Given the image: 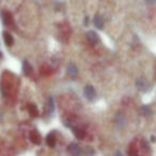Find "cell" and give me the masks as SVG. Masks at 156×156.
<instances>
[{
    "label": "cell",
    "mask_w": 156,
    "mask_h": 156,
    "mask_svg": "<svg viewBox=\"0 0 156 156\" xmlns=\"http://www.w3.org/2000/svg\"><path fill=\"white\" fill-rule=\"evenodd\" d=\"M83 93H85V96L87 100L92 101L94 98H95V90L92 86H86L85 89H83Z\"/></svg>",
    "instance_id": "obj_1"
},
{
    "label": "cell",
    "mask_w": 156,
    "mask_h": 156,
    "mask_svg": "<svg viewBox=\"0 0 156 156\" xmlns=\"http://www.w3.org/2000/svg\"><path fill=\"white\" fill-rule=\"evenodd\" d=\"M69 152L73 156H80L81 155V149L80 147L76 143H71L69 145Z\"/></svg>",
    "instance_id": "obj_2"
},
{
    "label": "cell",
    "mask_w": 156,
    "mask_h": 156,
    "mask_svg": "<svg viewBox=\"0 0 156 156\" xmlns=\"http://www.w3.org/2000/svg\"><path fill=\"white\" fill-rule=\"evenodd\" d=\"M2 20L5 26H12V25H13V16L8 11L2 12Z\"/></svg>",
    "instance_id": "obj_3"
},
{
    "label": "cell",
    "mask_w": 156,
    "mask_h": 156,
    "mask_svg": "<svg viewBox=\"0 0 156 156\" xmlns=\"http://www.w3.org/2000/svg\"><path fill=\"white\" fill-rule=\"evenodd\" d=\"M87 39L90 42V44H92V45H95L100 41V37H98V33H95L94 31H89L87 33Z\"/></svg>",
    "instance_id": "obj_4"
},
{
    "label": "cell",
    "mask_w": 156,
    "mask_h": 156,
    "mask_svg": "<svg viewBox=\"0 0 156 156\" xmlns=\"http://www.w3.org/2000/svg\"><path fill=\"white\" fill-rule=\"evenodd\" d=\"M30 140L32 141L34 144H40L42 141V138H41V135L39 134L37 130H32L30 133Z\"/></svg>",
    "instance_id": "obj_5"
},
{
    "label": "cell",
    "mask_w": 156,
    "mask_h": 156,
    "mask_svg": "<svg viewBox=\"0 0 156 156\" xmlns=\"http://www.w3.org/2000/svg\"><path fill=\"white\" fill-rule=\"evenodd\" d=\"M77 73H78V69L76 67V65L74 63H69L67 65V74L71 76L72 78H75L77 76Z\"/></svg>",
    "instance_id": "obj_6"
},
{
    "label": "cell",
    "mask_w": 156,
    "mask_h": 156,
    "mask_svg": "<svg viewBox=\"0 0 156 156\" xmlns=\"http://www.w3.org/2000/svg\"><path fill=\"white\" fill-rule=\"evenodd\" d=\"M136 83H137V88H138L140 91H147V90L149 89V85H147V83L143 79V78L138 79Z\"/></svg>",
    "instance_id": "obj_7"
},
{
    "label": "cell",
    "mask_w": 156,
    "mask_h": 156,
    "mask_svg": "<svg viewBox=\"0 0 156 156\" xmlns=\"http://www.w3.org/2000/svg\"><path fill=\"white\" fill-rule=\"evenodd\" d=\"M23 71L27 76H30L32 74V66L28 61H24V63H23Z\"/></svg>",
    "instance_id": "obj_8"
},
{
    "label": "cell",
    "mask_w": 156,
    "mask_h": 156,
    "mask_svg": "<svg viewBox=\"0 0 156 156\" xmlns=\"http://www.w3.org/2000/svg\"><path fill=\"white\" fill-rule=\"evenodd\" d=\"M46 143L48 144V147H54L56 145V136L54 134H48L46 137Z\"/></svg>",
    "instance_id": "obj_9"
},
{
    "label": "cell",
    "mask_w": 156,
    "mask_h": 156,
    "mask_svg": "<svg viewBox=\"0 0 156 156\" xmlns=\"http://www.w3.org/2000/svg\"><path fill=\"white\" fill-rule=\"evenodd\" d=\"M3 40H5V45H7V46H12V45H13V43H14L13 37H12L9 32H3Z\"/></svg>",
    "instance_id": "obj_10"
},
{
    "label": "cell",
    "mask_w": 156,
    "mask_h": 156,
    "mask_svg": "<svg viewBox=\"0 0 156 156\" xmlns=\"http://www.w3.org/2000/svg\"><path fill=\"white\" fill-rule=\"evenodd\" d=\"M94 25H95V27L98 29H103V27H104V20H103L102 16L96 15L94 17Z\"/></svg>",
    "instance_id": "obj_11"
},
{
    "label": "cell",
    "mask_w": 156,
    "mask_h": 156,
    "mask_svg": "<svg viewBox=\"0 0 156 156\" xmlns=\"http://www.w3.org/2000/svg\"><path fill=\"white\" fill-rule=\"evenodd\" d=\"M73 132H74V135H75L76 138H78V139H83V138H85L86 133H85V130L81 129V128H74Z\"/></svg>",
    "instance_id": "obj_12"
},
{
    "label": "cell",
    "mask_w": 156,
    "mask_h": 156,
    "mask_svg": "<svg viewBox=\"0 0 156 156\" xmlns=\"http://www.w3.org/2000/svg\"><path fill=\"white\" fill-rule=\"evenodd\" d=\"M28 111H29V113H30L31 117H33V118L37 117V115H39V111H37V108L34 104L28 105Z\"/></svg>",
    "instance_id": "obj_13"
},
{
    "label": "cell",
    "mask_w": 156,
    "mask_h": 156,
    "mask_svg": "<svg viewBox=\"0 0 156 156\" xmlns=\"http://www.w3.org/2000/svg\"><path fill=\"white\" fill-rule=\"evenodd\" d=\"M47 108H48V113H52V112H54L55 105H54V100H52V98H48Z\"/></svg>",
    "instance_id": "obj_14"
},
{
    "label": "cell",
    "mask_w": 156,
    "mask_h": 156,
    "mask_svg": "<svg viewBox=\"0 0 156 156\" xmlns=\"http://www.w3.org/2000/svg\"><path fill=\"white\" fill-rule=\"evenodd\" d=\"M141 113H142L144 117H150L151 115V109L147 106H142L141 107Z\"/></svg>",
    "instance_id": "obj_15"
},
{
    "label": "cell",
    "mask_w": 156,
    "mask_h": 156,
    "mask_svg": "<svg viewBox=\"0 0 156 156\" xmlns=\"http://www.w3.org/2000/svg\"><path fill=\"white\" fill-rule=\"evenodd\" d=\"M149 5H153V3H155L156 2V0H145Z\"/></svg>",
    "instance_id": "obj_16"
},
{
    "label": "cell",
    "mask_w": 156,
    "mask_h": 156,
    "mask_svg": "<svg viewBox=\"0 0 156 156\" xmlns=\"http://www.w3.org/2000/svg\"><path fill=\"white\" fill-rule=\"evenodd\" d=\"M88 24H89V18L86 17L85 18V26H88Z\"/></svg>",
    "instance_id": "obj_17"
},
{
    "label": "cell",
    "mask_w": 156,
    "mask_h": 156,
    "mask_svg": "<svg viewBox=\"0 0 156 156\" xmlns=\"http://www.w3.org/2000/svg\"><path fill=\"white\" fill-rule=\"evenodd\" d=\"M115 156H123V155H122V153H121V152H120V151H118L117 153H115Z\"/></svg>",
    "instance_id": "obj_18"
}]
</instances>
